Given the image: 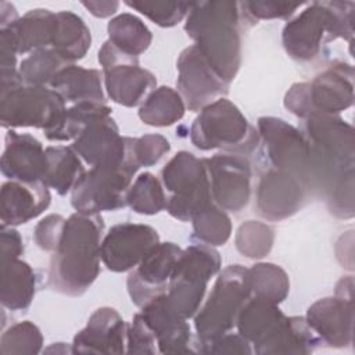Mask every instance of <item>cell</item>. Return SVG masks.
Segmentation results:
<instances>
[{"mask_svg": "<svg viewBox=\"0 0 355 355\" xmlns=\"http://www.w3.org/2000/svg\"><path fill=\"white\" fill-rule=\"evenodd\" d=\"M103 236L100 214L75 212L67 219L49 265V284L54 291L79 297L92 287L100 275Z\"/></svg>", "mask_w": 355, "mask_h": 355, "instance_id": "cell-1", "label": "cell"}, {"mask_svg": "<svg viewBox=\"0 0 355 355\" xmlns=\"http://www.w3.org/2000/svg\"><path fill=\"white\" fill-rule=\"evenodd\" d=\"M240 3H191L184 31L204 55L214 72L227 85L236 78L241 64Z\"/></svg>", "mask_w": 355, "mask_h": 355, "instance_id": "cell-2", "label": "cell"}, {"mask_svg": "<svg viewBox=\"0 0 355 355\" xmlns=\"http://www.w3.org/2000/svg\"><path fill=\"white\" fill-rule=\"evenodd\" d=\"M352 1H313L290 19L282 31L286 53L297 61H311L324 44L354 37Z\"/></svg>", "mask_w": 355, "mask_h": 355, "instance_id": "cell-3", "label": "cell"}, {"mask_svg": "<svg viewBox=\"0 0 355 355\" xmlns=\"http://www.w3.org/2000/svg\"><path fill=\"white\" fill-rule=\"evenodd\" d=\"M189 133L193 146L202 151L222 150L247 155L259 143L255 128L240 108L225 97L201 108Z\"/></svg>", "mask_w": 355, "mask_h": 355, "instance_id": "cell-4", "label": "cell"}, {"mask_svg": "<svg viewBox=\"0 0 355 355\" xmlns=\"http://www.w3.org/2000/svg\"><path fill=\"white\" fill-rule=\"evenodd\" d=\"M250 297L247 268L236 263L220 269L208 298L194 315L197 347L236 327L237 316Z\"/></svg>", "mask_w": 355, "mask_h": 355, "instance_id": "cell-5", "label": "cell"}, {"mask_svg": "<svg viewBox=\"0 0 355 355\" xmlns=\"http://www.w3.org/2000/svg\"><path fill=\"white\" fill-rule=\"evenodd\" d=\"M222 269L219 252L204 243H193L183 250L168 283L165 298L182 319L194 318L200 309L209 280Z\"/></svg>", "mask_w": 355, "mask_h": 355, "instance_id": "cell-6", "label": "cell"}, {"mask_svg": "<svg viewBox=\"0 0 355 355\" xmlns=\"http://www.w3.org/2000/svg\"><path fill=\"white\" fill-rule=\"evenodd\" d=\"M161 183L171 193L166 211L178 220H191L214 202L205 164L193 153H176L161 169Z\"/></svg>", "mask_w": 355, "mask_h": 355, "instance_id": "cell-7", "label": "cell"}, {"mask_svg": "<svg viewBox=\"0 0 355 355\" xmlns=\"http://www.w3.org/2000/svg\"><path fill=\"white\" fill-rule=\"evenodd\" d=\"M64 98L50 86L19 83L0 90V119L6 129L36 128L44 136L60 126L67 107Z\"/></svg>", "mask_w": 355, "mask_h": 355, "instance_id": "cell-8", "label": "cell"}, {"mask_svg": "<svg viewBox=\"0 0 355 355\" xmlns=\"http://www.w3.org/2000/svg\"><path fill=\"white\" fill-rule=\"evenodd\" d=\"M98 62L107 94L119 105L140 107L157 87L155 75L140 67L139 57L121 51L110 40L98 50Z\"/></svg>", "mask_w": 355, "mask_h": 355, "instance_id": "cell-9", "label": "cell"}, {"mask_svg": "<svg viewBox=\"0 0 355 355\" xmlns=\"http://www.w3.org/2000/svg\"><path fill=\"white\" fill-rule=\"evenodd\" d=\"M136 172L137 169L128 164L90 168L71 191L73 209L83 214H100L126 207L128 191Z\"/></svg>", "mask_w": 355, "mask_h": 355, "instance_id": "cell-10", "label": "cell"}, {"mask_svg": "<svg viewBox=\"0 0 355 355\" xmlns=\"http://www.w3.org/2000/svg\"><path fill=\"white\" fill-rule=\"evenodd\" d=\"M257 132L265 143L269 161L276 169L294 175L305 186L308 184L311 166V148L304 133L282 118L261 116L257 121Z\"/></svg>", "mask_w": 355, "mask_h": 355, "instance_id": "cell-11", "label": "cell"}, {"mask_svg": "<svg viewBox=\"0 0 355 355\" xmlns=\"http://www.w3.org/2000/svg\"><path fill=\"white\" fill-rule=\"evenodd\" d=\"M214 202L225 211L239 214L251 198V164L236 153L215 154L202 158Z\"/></svg>", "mask_w": 355, "mask_h": 355, "instance_id": "cell-12", "label": "cell"}, {"mask_svg": "<svg viewBox=\"0 0 355 355\" xmlns=\"http://www.w3.org/2000/svg\"><path fill=\"white\" fill-rule=\"evenodd\" d=\"M158 243V232L150 225L130 222L115 225L103 236L101 262L111 272H130Z\"/></svg>", "mask_w": 355, "mask_h": 355, "instance_id": "cell-13", "label": "cell"}, {"mask_svg": "<svg viewBox=\"0 0 355 355\" xmlns=\"http://www.w3.org/2000/svg\"><path fill=\"white\" fill-rule=\"evenodd\" d=\"M176 68V87L189 111L197 112L229 93V85L214 72L194 44L180 53Z\"/></svg>", "mask_w": 355, "mask_h": 355, "instance_id": "cell-14", "label": "cell"}, {"mask_svg": "<svg viewBox=\"0 0 355 355\" xmlns=\"http://www.w3.org/2000/svg\"><path fill=\"white\" fill-rule=\"evenodd\" d=\"M183 250L175 243H158L143 261L129 272L126 287L132 302L141 308L166 291L171 276Z\"/></svg>", "mask_w": 355, "mask_h": 355, "instance_id": "cell-15", "label": "cell"}, {"mask_svg": "<svg viewBox=\"0 0 355 355\" xmlns=\"http://www.w3.org/2000/svg\"><path fill=\"white\" fill-rule=\"evenodd\" d=\"M71 147L90 168L130 165L128 161V137L119 133L111 115L92 122Z\"/></svg>", "mask_w": 355, "mask_h": 355, "instance_id": "cell-16", "label": "cell"}, {"mask_svg": "<svg viewBox=\"0 0 355 355\" xmlns=\"http://www.w3.org/2000/svg\"><path fill=\"white\" fill-rule=\"evenodd\" d=\"M305 186L294 175L272 168L258 183L255 208L268 220H282L293 216L302 207Z\"/></svg>", "mask_w": 355, "mask_h": 355, "instance_id": "cell-17", "label": "cell"}, {"mask_svg": "<svg viewBox=\"0 0 355 355\" xmlns=\"http://www.w3.org/2000/svg\"><path fill=\"white\" fill-rule=\"evenodd\" d=\"M128 324L116 309H96L86 326L79 330L71 344L72 354H123L126 352Z\"/></svg>", "mask_w": 355, "mask_h": 355, "instance_id": "cell-18", "label": "cell"}, {"mask_svg": "<svg viewBox=\"0 0 355 355\" xmlns=\"http://www.w3.org/2000/svg\"><path fill=\"white\" fill-rule=\"evenodd\" d=\"M305 320L323 345L345 348L352 344V298H341L337 295L320 298L308 308Z\"/></svg>", "mask_w": 355, "mask_h": 355, "instance_id": "cell-19", "label": "cell"}, {"mask_svg": "<svg viewBox=\"0 0 355 355\" xmlns=\"http://www.w3.org/2000/svg\"><path fill=\"white\" fill-rule=\"evenodd\" d=\"M1 173L8 180L43 182L47 171L46 148L29 133L8 129L0 162Z\"/></svg>", "mask_w": 355, "mask_h": 355, "instance_id": "cell-20", "label": "cell"}, {"mask_svg": "<svg viewBox=\"0 0 355 355\" xmlns=\"http://www.w3.org/2000/svg\"><path fill=\"white\" fill-rule=\"evenodd\" d=\"M312 114L338 115L354 104V69L344 61L331 62L309 82Z\"/></svg>", "mask_w": 355, "mask_h": 355, "instance_id": "cell-21", "label": "cell"}, {"mask_svg": "<svg viewBox=\"0 0 355 355\" xmlns=\"http://www.w3.org/2000/svg\"><path fill=\"white\" fill-rule=\"evenodd\" d=\"M50 202V187L46 183L7 180L0 190L1 225H24L46 211Z\"/></svg>", "mask_w": 355, "mask_h": 355, "instance_id": "cell-22", "label": "cell"}, {"mask_svg": "<svg viewBox=\"0 0 355 355\" xmlns=\"http://www.w3.org/2000/svg\"><path fill=\"white\" fill-rule=\"evenodd\" d=\"M140 313L154 331L157 348L161 354H189L191 348V329L186 319L178 316L166 302L165 293L155 297L144 306Z\"/></svg>", "mask_w": 355, "mask_h": 355, "instance_id": "cell-23", "label": "cell"}, {"mask_svg": "<svg viewBox=\"0 0 355 355\" xmlns=\"http://www.w3.org/2000/svg\"><path fill=\"white\" fill-rule=\"evenodd\" d=\"M65 103H105L103 89V72L93 68H83L75 64L64 67L50 82Z\"/></svg>", "mask_w": 355, "mask_h": 355, "instance_id": "cell-24", "label": "cell"}, {"mask_svg": "<svg viewBox=\"0 0 355 355\" xmlns=\"http://www.w3.org/2000/svg\"><path fill=\"white\" fill-rule=\"evenodd\" d=\"M90 46V29L78 14L65 10L55 12L50 49L68 64H73L86 55Z\"/></svg>", "mask_w": 355, "mask_h": 355, "instance_id": "cell-25", "label": "cell"}, {"mask_svg": "<svg viewBox=\"0 0 355 355\" xmlns=\"http://www.w3.org/2000/svg\"><path fill=\"white\" fill-rule=\"evenodd\" d=\"M36 293V275L22 259L1 262V305L10 311H25Z\"/></svg>", "mask_w": 355, "mask_h": 355, "instance_id": "cell-26", "label": "cell"}, {"mask_svg": "<svg viewBox=\"0 0 355 355\" xmlns=\"http://www.w3.org/2000/svg\"><path fill=\"white\" fill-rule=\"evenodd\" d=\"M54 15L55 12L47 8H35L8 26L12 32L18 54H31L51 46Z\"/></svg>", "mask_w": 355, "mask_h": 355, "instance_id": "cell-27", "label": "cell"}, {"mask_svg": "<svg viewBox=\"0 0 355 355\" xmlns=\"http://www.w3.org/2000/svg\"><path fill=\"white\" fill-rule=\"evenodd\" d=\"M46 157L47 171L44 183L60 196L72 191L80 176L86 172L82 158L72 147L67 146L46 147Z\"/></svg>", "mask_w": 355, "mask_h": 355, "instance_id": "cell-28", "label": "cell"}, {"mask_svg": "<svg viewBox=\"0 0 355 355\" xmlns=\"http://www.w3.org/2000/svg\"><path fill=\"white\" fill-rule=\"evenodd\" d=\"M184 111L186 105L179 92L169 86H159L140 104L137 115L148 126L165 128L179 122Z\"/></svg>", "mask_w": 355, "mask_h": 355, "instance_id": "cell-29", "label": "cell"}, {"mask_svg": "<svg viewBox=\"0 0 355 355\" xmlns=\"http://www.w3.org/2000/svg\"><path fill=\"white\" fill-rule=\"evenodd\" d=\"M108 40L121 51L139 57L153 42V33L147 25L130 12H122L110 19L107 25Z\"/></svg>", "mask_w": 355, "mask_h": 355, "instance_id": "cell-30", "label": "cell"}, {"mask_svg": "<svg viewBox=\"0 0 355 355\" xmlns=\"http://www.w3.org/2000/svg\"><path fill=\"white\" fill-rule=\"evenodd\" d=\"M251 295L273 304H282L290 293V279L286 270L270 262H259L247 268Z\"/></svg>", "mask_w": 355, "mask_h": 355, "instance_id": "cell-31", "label": "cell"}, {"mask_svg": "<svg viewBox=\"0 0 355 355\" xmlns=\"http://www.w3.org/2000/svg\"><path fill=\"white\" fill-rule=\"evenodd\" d=\"M111 111L112 110L105 103H76L67 108L60 126L47 133L46 137L51 141H73L92 122L98 118L110 116Z\"/></svg>", "mask_w": 355, "mask_h": 355, "instance_id": "cell-32", "label": "cell"}, {"mask_svg": "<svg viewBox=\"0 0 355 355\" xmlns=\"http://www.w3.org/2000/svg\"><path fill=\"white\" fill-rule=\"evenodd\" d=\"M126 202L136 214L155 215L166 209L168 198L161 180L151 172H143L132 182Z\"/></svg>", "mask_w": 355, "mask_h": 355, "instance_id": "cell-33", "label": "cell"}, {"mask_svg": "<svg viewBox=\"0 0 355 355\" xmlns=\"http://www.w3.org/2000/svg\"><path fill=\"white\" fill-rule=\"evenodd\" d=\"M193 236L204 244L211 247L223 245L232 234V220L225 209L215 202L197 212L191 218Z\"/></svg>", "mask_w": 355, "mask_h": 355, "instance_id": "cell-34", "label": "cell"}, {"mask_svg": "<svg viewBox=\"0 0 355 355\" xmlns=\"http://www.w3.org/2000/svg\"><path fill=\"white\" fill-rule=\"evenodd\" d=\"M69 65L53 49H40L24 58L18 67V75L24 85L50 86V82L64 67Z\"/></svg>", "mask_w": 355, "mask_h": 355, "instance_id": "cell-35", "label": "cell"}, {"mask_svg": "<svg viewBox=\"0 0 355 355\" xmlns=\"http://www.w3.org/2000/svg\"><path fill=\"white\" fill-rule=\"evenodd\" d=\"M273 227L259 220H247L241 223L234 236L237 251L250 259H261L266 257L273 247Z\"/></svg>", "mask_w": 355, "mask_h": 355, "instance_id": "cell-36", "label": "cell"}, {"mask_svg": "<svg viewBox=\"0 0 355 355\" xmlns=\"http://www.w3.org/2000/svg\"><path fill=\"white\" fill-rule=\"evenodd\" d=\"M42 331L31 320L10 326L0 338V352L3 355H35L42 351Z\"/></svg>", "mask_w": 355, "mask_h": 355, "instance_id": "cell-37", "label": "cell"}, {"mask_svg": "<svg viewBox=\"0 0 355 355\" xmlns=\"http://www.w3.org/2000/svg\"><path fill=\"white\" fill-rule=\"evenodd\" d=\"M169 151L171 143L162 135L151 133L128 137V161L137 169L158 164Z\"/></svg>", "mask_w": 355, "mask_h": 355, "instance_id": "cell-38", "label": "cell"}, {"mask_svg": "<svg viewBox=\"0 0 355 355\" xmlns=\"http://www.w3.org/2000/svg\"><path fill=\"white\" fill-rule=\"evenodd\" d=\"M125 4L162 28H172L186 19L191 3L184 1H125Z\"/></svg>", "mask_w": 355, "mask_h": 355, "instance_id": "cell-39", "label": "cell"}, {"mask_svg": "<svg viewBox=\"0 0 355 355\" xmlns=\"http://www.w3.org/2000/svg\"><path fill=\"white\" fill-rule=\"evenodd\" d=\"M327 208L340 219L354 216V166L345 169L327 191Z\"/></svg>", "mask_w": 355, "mask_h": 355, "instance_id": "cell-40", "label": "cell"}, {"mask_svg": "<svg viewBox=\"0 0 355 355\" xmlns=\"http://www.w3.org/2000/svg\"><path fill=\"white\" fill-rule=\"evenodd\" d=\"M304 3L287 1H243L240 3L241 14L251 22L259 19H286L290 18Z\"/></svg>", "mask_w": 355, "mask_h": 355, "instance_id": "cell-41", "label": "cell"}, {"mask_svg": "<svg viewBox=\"0 0 355 355\" xmlns=\"http://www.w3.org/2000/svg\"><path fill=\"white\" fill-rule=\"evenodd\" d=\"M157 340L154 331L147 324L140 312H137L130 324H128L126 333V352L129 354H155Z\"/></svg>", "mask_w": 355, "mask_h": 355, "instance_id": "cell-42", "label": "cell"}, {"mask_svg": "<svg viewBox=\"0 0 355 355\" xmlns=\"http://www.w3.org/2000/svg\"><path fill=\"white\" fill-rule=\"evenodd\" d=\"M67 219L58 214H51L44 216L40 222H37L33 230V240L36 245L47 252H54L65 226Z\"/></svg>", "mask_w": 355, "mask_h": 355, "instance_id": "cell-43", "label": "cell"}, {"mask_svg": "<svg viewBox=\"0 0 355 355\" xmlns=\"http://www.w3.org/2000/svg\"><path fill=\"white\" fill-rule=\"evenodd\" d=\"M196 352L211 354V355H247L252 354L251 344L239 333H225L212 341L197 347Z\"/></svg>", "mask_w": 355, "mask_h": 355, "instance_id": "cell-44", "label": "cell"}, {"mask_svg": "<svg viewBox=\"0 0 355 355\" xmlns=\"http://www.w3.org/2000/svg\"><path fill=\"white\" fill-rule=\"evenodd\" d=\"M284 107L301 119L312 115V107L309 100V82H297L291 85L284 96Z\"/></svg>", "mask_w": 355, "mask_h": 355, "instance_id": "cell-45", "label": "cell"}, {"mask_svg": "<svg viewBox=\"0 0 355 355\" xmlns=\"http://www.w3.org/2000/svg\"><path fill=\"white\" fill-rule=\"evenodd\" d=\"M0 247H1V262L18 259L24 254V240L17 229L12 226L1 225L0 232Z\"/></svg>", "mask_w": 355, "mask_h": 355, "instance_id": "cell-46", "label": "cell"}, {"mask_svg": "<svg viewBox=\"0 0 355 355\" xmlns=\"http://www.w3.org/2000/svg\"><path fill=\"white\" fill-rule=\"evenodd\" d=\"M119 1H82V6L97 18H107L114 15L119 8Z\"/></svg>", "mask_w": 355, "mask_h": 355, "instance_id": "cell-47", "label": "cell"}, {"mask_svg": "<svg viewBox=\"0 0 355 355\" xmlns=\"http://www.w3.org/2000/svg\"><path fill=\"white\" fill-rule=\"evenodd\" d=\"M18 12L14 7V4L1 1L0 3V29L11 26L18 19Z\"/></svg>", "mask_w": 355, "mask_h": 355, "instance_id": "cell-48", "label": "cell"}]
</instances>
